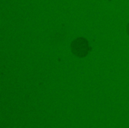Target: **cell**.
I'll list each match as a JSON object with an SVG mask.
<instances>
[{
    "mask_svg": "<svg viewBox=\"0 0 129 128\" xmlns=\"http://www.w3.org/2000/svg\"><path fill=\"white\" fill-rule=\"evenodd\" d=\"M71 50L75 56L79 58H83L88 55L89 52V45H88L87 39L83 38H79L72 42Z\"/></svg>",
    "mask_w": 129,
    "mask_h": 128,
    "instance_id": "1",
    "label": "cell"
},
{
    "mask_svg": "<svg viewBox=\"0 0 129 128\" xmlns=\"http://www.w3.org/2000/svg\"><path fill=\"white\" fill-rule=\"evenodd\" d=\"M126 30H127V33H128V35H129V23H128V25H127Z\"/></svg>",
    "mask_w": 129,
    "mask_h": 128,
    "instance_id": "2",
    "label": "cell"
}]
</instances>
